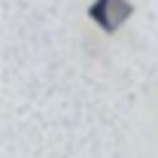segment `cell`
Segmentation results:
<instances>
[{
	"mask_svg": "<svg viewBox=\"0 0 158 158\" xmlns=\"http://www.w3.org/2000/svg\"><path fill=\"white\" fill-rule=\"evenodd\" d=\"M128 12H131V6H128L125 0H98V3L91 6V15H94L103 27H116Z\"/></svg>",
	"mask_w": 158,
	"mask_h": 158,
	"instance_id": "obj_1",
	"label": "cell"
}]
</instances>
